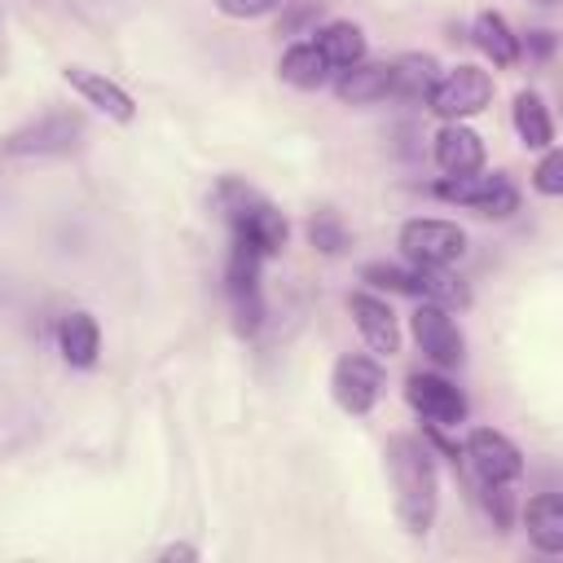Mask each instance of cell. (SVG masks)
<instances>
[{"label": "cell", "instance_id": "obj_19", "mask_svg": "<svg viewBox=\"0 0 563 563\" xmlns=\"http://www.w3.org/2000/svg\"><path fill=\"white\" fill-rule=\"evenodd\" d=\"M312 44L325 53V62H330L334 70H347V66L365 62V31H361L356 22H343V18H339V22H325Z\"/></svg>", "mask_w": 563, "mask_h": 563}, {"label": "cell", "instance_id": "obj_2", "mask_svg": "<svg viewBox=\"0 0 563 563\" xmlns=\"http://www.w3.org/2000/svg\"><path fill=\"white\" fill-rule=\"evenodd\" d=\"M220 207H224V216H229L233 246H246V251H255L260 260H268V255H277V251L286 246V233H290L286 216H282L264 194H255L251 185H242V180H220Z\"/></svg>", "mask_w": 563, "mask_h": 563}, {"label": "cell", "instance_id": "obj_18", "mask_svg": "<svg viewBox=\"0 0 563 563\" xmlns=\"http://www.w3.org/2000/svg\"><path fill=\"white\" fill-rule=\"evenodd\" d=\"M440 79V62L431 53H405L391 62V97L400 101H427Z\"/></svg>", "mask_w": 563, "mask_h": 563}, {"label": "cell", "instance_id": "obj_26", "mask_svg": "<svg viewBox=\"0 0 563 563\" xmlns=\"http://www.w3.org/2000/svg\"><path fill=\"white\" fill-rule=\"evenodd\" d=\"M286 0H216V9L224 13V18H264V13H273V9H282Z\"/></svg>", "mask_w": 563, "mask_h": 563}, {"label": "cell", "instance_id": "obj_12", "mask_svg": "<svg viewBox=\"0 0 563 563\" xmlns=\"http://www.w3.org/2000/svg\"><path fill=\"white\" fill-rule=\"evenodd\" d=\"M62 79L88 101V106H97L106 119H114V123H132L136 119V101L128 97V88H119L114 79H106L101 70H88V66H66L62 70Z\"/></svg>", "mask_w": 563, "mask_h": 563}, {"label": "cell", "instance_id": "obj_3", "mask_svg": "<svg viewBox=\"0 0 563 563\" xmlns=\"http://www.w3.org/2000/svg\"><path fill=\"white\" fill-rule=\"evenodd\" d=\"M79 136H84V119L75 110H48V114L13 128L0 141V154H9V158H57V154H70Z\"/></svg>", "mask_w": 563, "mask_h": 563}, {"label": "cell", "instance_id": "obj_6", "mask_svg": "<svg viewBox=\"0 0 563 563\" xmlns=\"http://www.w3.org/2000/svg\"><path fill=\"white\" fill-rule=\"evenodd\" d=\"M488 101H493V75L479 70V66H471V62H466V66H453L449 75H440L435 88H431V97H427V106H431L444 123L471 119V114H479Z\"/></svg>", "mask_w": 563, "mask_h": 563}, {"label": "cell", "instance_id": "obj_28", "mask_svg": "<svg viewBox=\"0 0 563 563\" xmlns=\"http://www.w3.org/2000/svg\"><path fill=\"white\" fill-rule=\"evenodd\" d=\"M158 559H198V550L194 545H167V550H158Z\"/></svg>", "mask_w": 563, "mask_h": 563}, {"label": "cell", "instance_id": "obj_1", "mask_svg": "<svg viewBox=\"0 0 563 563\" xmlns=\"http://www.w3.org/2000/svg\"><path fill=\"white\" fill-rule=\"evenodd\" d=\"M387 471H391L400 523L413 537H422L435 523V506H440V475H435L431 449L413 435H391L387 440Z\"/></svg>", "mask_w": 563, "mask_h": 563}, {"label": "cell", "instance_id": "obj_15", "mask_svg": "<svg viewBox=\"0 0 563 563\" xmlns=\"http://www.w3.org/2000/svg\"><path fill=\"white\" fill-rule=\"evenodd\" d=\"M330 62H325V53L312 44V40H299V44H290L286 53H282V62H277V75L290 84V88H303V92H317V88H325L330 84Z\"/></svg>", "mask_w": 563, "mask_h": 563}, {"label": "cell", "instance_id": "obj_7", "mask_svg": "<svg viewBox=\"0 0 563 563\" xmlns=\"http://www.w3.org/2000/svg\"><path fill=\"white\" fill-rule=\"evenodd\" d=\"M383 387H387V378H383V365H378L374 356L347 352V356H339V361H334L330 396H334V405H339L343 413H352V418L369 413V409L378 405Z\"/></svg>", "mask_w": 563, "mask_h": 563}, {"label": "cell", "instance_id": "obj_16", "mask_svg": "<svg viewBox=\"0 0 563 563\" xmlns=\"http://www.w3.org/2000/svg\"><path fill=\"white\" fill-rule=\"evenodd\" d=\"M523 528H528V541H532L541 554H559V550H563V501H559V493H537V497H528V506H523Z\"/></svg>", "mask_w": 563, "mask_h": 563}, {"label": "cell", "instance_id": "obj_10", "mask_svg": "<svg viewBox=\"0 0 563 563\" xmlns=\"http://www.w3.org/2000/svg\"><path fill=\"white\" fill-rule=\"evenodd\" d=\"M405 400L431 427H457V422H466V396H462V387L449 383V378H440V374H409L405 378Z\"/></svg>", "mask_w": 563, "mask_h": 563}, {"label": "cell", "instance_id": "obj_11", "mask_svg": "<svg viewBox=\"0 0 563 563\" xmlns=\"http://www.w3.org/2000/svg\"><path fill=\"white\" fill-rule=\"evenodd\" d=\"M347 308H352V321H356V330H361L369 352H378V356H396L400 352V321H396L387 299H378L369 290H356L347 299Z\"/></svg>", "mask_w": 563, "mask_h": 563}, {"label": "cell", "instance_id": "obj_20", "mask_svg": "<svg viewBox=\"0 0 563 563\" xmlns=\"http://www.w3.org/2000/svg\"><path fill=\"white\" fill-rule=\"evenodd\" d=\"M515 132L528 150H550L554 145V123H550V110H545L541 92H532V88L515 92Z\"/></svg>", "mask_w": 563, "mask_h": 563}, {"label": "cell", "instance_id": "obj_25", "mask_svg": "<svg viewBox=\"0 0 563 563\" xmlns=\"http://www.w3.org/2000/svg\"><path fill=\"white\" fill-rule=\"evenodd\" d=\"M532 185H537V194H545V198H559V194H563V154H559L554 145L541 154V163H537V172H532Z\"/></svg>", "mask_w": 563, "mask_h": 563}, {"label": "cell", "instance_id": "obj_8", "mask_svg": "<svg viewBox=\"0 0 563 563\" xmlns=\"http://www.w3.org/2000/svg\"><path fill=\"white\" fill-rule=\"evenodd\" d=\"M466 462L479 475L484 488H510L523 475V453L510 435L493 431V427H475L466 435Z\"/></svg>", "mask_w": 563, "mask_h": 563}, {"label": "cell", "instance_id": "obj_24", "mask_svg": "<svg viewBox=\"0 0 563 563\" xmlns=\"http://www.w3.org/2000/svg\"><path fill=\"white\" fill-rule=\"evenodd\" d=\"M308 242H312L317 251H325V255H339V251L347 246V229H343V220H339L334 211H317V216L308 220Z\"/></svg>", "mask_w": 563, "mask_h": 563}, {"label": "cell", "instance_id": "obj_17", "mask_svg": "<svg viewBox=\"0 0 563 563\" xmlns=\"http://www.w3.org/2000/svg\"><path fill=\"white\" fill-rule=\"evenodd\" d=\"M57 347H62L66 365H75V369L97 365V352H101L97 317L92 312H66L62 317V330H57Z\"/></svg>", "mask_w": 563, "mask_h": 563}, {"label": "cell", "instance_id": "obj_13", "mask_svg": "<svg viewBox=\"0 0 563 563\" xmlns=\"http://www.w3.org/2000/svg\"><path fill=\"white\" fill-rule=\"evenodd\" d=\"M435 163L444 176H471L484 167V141L475 128H466L462 119L457 123H444L435 132Z\"/></svg>", "mask_w": 563, "mask_h": 563}, {"label": "cell", "instance_id": "obj_5", "mask_svg": "<svg viewBox=\"0 0 563 563\" xmlns=\"http://www.w3.org/2000/svg\"><path fill=\"white\" fill-rule=\"evenodd\" d=\"M400 251L413 260V264H427V268H449L466 255V233L453 224V220H440V216H418V220H405L400 224Z\"/></svg>", "mask_w": 563, "mask_h": 563}, {"label": "cell", "instance_id": "obj_14", "mask_svg": "<svg viewBox=\"0 0 563 563\" xmlns=\"http://www.w3.org/2000/svg\"><path fill=\"white\" fill-rule=\"evenodd\" d=\"M334 97L343 106H374V101L391 97V62H356V66L339 70Z\"/></svg>", "mask_w": 563, "mask_h": 563}, {"label": "cell", "instance_id": "obj_27", "mask_svg": "<svg viewBox=\"0 0 563 563\" xmlns=\"http://www.w3.org/2000/svg\"><path fill=\"white\" fill-rule=\"evenodd\" d=\"M528 53L532 57H550L554 53V31H528Z\"/></svg>", "mask_w": 563, "mask_h": 563}, {"label": "cell", "instance_id": "obj_29", "mask_svg": "<svg viewBox=\"0 0 563 563\" xmlns=\"http://www.w3.org/2000/svg\"><path fill=\"white\" fill-rule=\"evenodd\" d=\"M537 4H554V0H537Z\"/></svg>", "mask_w": 563, "mask_h": 563}, {"label": "cell", "instance_id": "obj_23", "mask_svg": "<svg viewBox=\"0 0 563 563\" xmlns=\"http://www.w3.org/2000/svg\"><path fill=\"white\" fill-rule=\"evenodd\" d=\"M422 299L444 303V308H466L471 303V290L457 277H449V268H427L422 264Z\"/></svg>", "mask_w": 563, "mask_h": 563}, {"label": "cell", "instance_id": "obj_9", "mask_svg": "<svg viewBox=\"0 0 563 563\" xmlns=\"http://www.w3.org/2000/svg\"><path fill=\"white\" fill-rule=\"evenodd\" d=\"M409 325H413V339H418V347H422V356H427L431 365H440V369L462 365V356H466V339H462V330H457V321L449 317L444 303L422 299L418 312L409 317Z\"/></svg>", "mask_w": 563, "mask_h": 563}, {"label": "cell", "instance_id": "obj_22", "mask_svg": "<svg viewBox=\"0 0 563 563\" xmlns=\"http://www.w3.org/2000/svg\"><path fill=\"white\" fill-rule=\"evenodd\" d=\"M361 277H365L369 286H383V290L422 299V264H413V260H409V268H405V264H365Z\"/></svg>", "mask_w": 563, "mask_h": 563}, {"label": "cell", "instance_id": "obj_21", "mask_svg": "<svg viewBox=\"0 0 563 563\" xmlns=\"http://www.w3.org/2000/svg\"><path fill=\"white\" fill-rule=\"evenodd\" d=\"M471 35H475V44L493 57V66H515V62H519V35L510 31V22H506L501 13H493V9L475 13Z\"/></svg>", "mask_w": 563, "mask_h": 563}, {"label": "cell", "instance_id": "obj_4", "mask_svg": "<svg viewBox=\"0 0 563 563\" xmlns=\"http://www.w3.org/2000/svg\"><path fill=\"white\" fill-rule=\"evenodd\" d=\"M435 198L457 202V207L479 211V216H493V220H506V216L519 211V189L501 172H493V176H479V172L444 176V180H435Z\"/></svg>", "mask_w": 563, "mask_h": 563}]
</instances>
